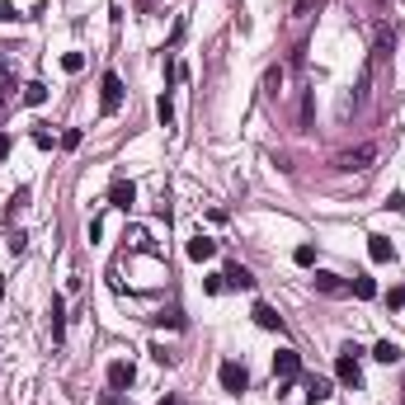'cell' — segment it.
I'll use <instances>...</instances> for the list:
<instances>
[{"mask_svg":"<svg viewBox=\"0 0 405 405\" xmlns=\"http://www.w3.org/2000/svg\"><path fill=\"white\" fill-rule=\"evenodd\" d=\"M335 377H339V386H349V391H358V386H363V368H358V344H344V349H339V358H335Z\"/></svg>","mask_w":405,"mask_h":405,"instance_id":"6da1fadb","label":"cell"},{"mask_svg":"<svg viewBox=\"0 0 405 405\" xmlns=\"http://www.w3.org/2000/svg\"><path fill=\"white\" fill-rule=\"evenodd\" d=\"M99 108L104 113H118L123 108V81H118V71H104V81H99Z\"/></svg>","mask_w":405,"mask_h":405,"instance_id":"7a4b0ae2","label":"cell"},{"mask_svg":"<svg viewBox=\"0 0 405 405\" xmlns=\"http://www.w3.org/2000/svg\"><path fill=\"white\" fill-rule=\"evenodd\" d=\"M273 377L278 382H297L302 377V353L297 349H278L273 353Z\"/></svg>","mask_w":405,"mask_h":405,"instance_id":"3957f363","label":"cell"},{"mask_svg":"<svg viewBox=\"0 0 405 405\" xmlns=\"http://www.w3.org/2000/svg\"><path fill=\"white\" fill-rule=\"evenodd\" d=\"M221 386H226L231 396H241V391H250V373H245V363H236V358H226V363H221Z\"/></svg>","mask_w":405,"mask_h":405,"instance_id":"277c9868","label":"cell"},{"mask_svg":"<svg viewBox=\"0 0 405 405\" xmlns=\"http://www.w3.org/2000/svg\"><path fill=\"white\" fill-rule=\"evenodd\" d=\"M311 288H316L321 297H349V283H344L339 273H316V278H311Z\"/></svg>","mask_w":405,"mask_h":405,"instance_id":"5b68a950","label":"cell"},{"mask_svg":"<svg viewBox=\"0 0 405 405\" xmlns=\"http://www.w3.org/2000/svg\"><path fill=\"white\" fill-rule=\"evenodd\" d=\"M132 377H137V368L128 363V358H118V363H108V386L113 391H123V386H132Z\"/></svg>","mask_w":405,"mask_h":405,"instance_id":"8992f818","label":"cell"},{"mask_svg":"<svg viewBox=\"0 0 405 405\" xmlns=\"http://www.w3.org/2000/svg\"><path fill=\"white\" fill-rule=\"evenodd\" d=\"M221 283H226V288H236V293H250V288H255V273H250V269H241V264H226Z\"/></svg>","mask_w":405,"mask_h":405,"instance_id":"52a82bcc","label":"cell"},{"mask_svg":"<svg viewBox=\"0 0 405 405\" xmlns=\"http://www.w3.org/2000/svg\"><path fill=\"white\" fill-rule=\"evenodd\" d=\"M108 203H113L118 213H128V208H132V203H137V189H132V184H128V179H118V184L108 189Z\"/></svg>","mask_w":405,"mask_h":405,"instance_id":"ba28073f","label":"cell"},{"mask_svg":"<svg viewBox=\"0 0 405 405\" xmlns=\"http://www.w3.org/2000/svg\"><path fill=\"white\" fill-rule=\"evenodd\" d=\"M368 255H373V264H391L396 259V245L386 241V236H368Z\"/></svg>","mask_w":405,"mask_h":405,"instance_id":"9c48e42d","label":"cell"},{"mask_svg":"<svg viewBox=\"0 0 405 405\" xmlns=\"http://www.w3.org/2000/svg\"><path fill=\"white\" fill-rule=\"evenodd\" d=\"M250 316H255V325H259V330H283V316L273 311L269 302H255V311H250Z\"/></svg>","mask_w":405,"mask_h":405,"instance_id":"30bf717a","label":"cell"},{"mask_svg":"<svg viewBox=\"0 0 405 405\" xmlns=\"http://www.w3.org/2000/svg\"><path fill=\"white\" fill-rule=\"evenodd\" d=\"M217 255V241H208V236H193L189 241V259L193 264H203V259H213Z\"/></svg>","mask_w":405,"mask_h":405,"instance_id":"8fae6325","label":"cell"},{"mask_svg":"<svg viewBox=\"0 0 405 405\" xmlns=\"http://www.w3.org/2000/svg\"><path fill=\"white\" fill-rule=\"evenodd\" d=\"M330 396H335L330 377H306V401H330Z\"/></svg>","mask_w":405,"mask_h":405,"instance_id":"7c38bea8","label":"cell"},{"mask_svg":"<svg viewBox=\"0 0 405 405\" xmlns=\"http://www.w3.org/2000/svg\"><path fill=\"white\" fill-rule=\"evenodd\" d=\"M349 293H353V297H358V302H373V297H377V283H373L368 273H358V278H353V283H349Z\"/></svg>","mask_w":405,"mask_h":405,"instance_id":"4fadbf2b","label":"cell"},{"mask_svg":"<svg viewBox=\"0 0 405 405\" xmlns=\"http://www.w3.org/2000/svg\"><path fill=\"white\" fill-rule=\"evenodd\" d=\"M373 358L391 368V363H401V344H391V339H377V349H373Z\"/></svg>","mask_w":405,"mask_h":405,"instance_id":"5bb4252c","label":"cell"},{"mask_svg":"<svg viewBox=\"0 0 405 405\" xmlns=\"http://www.w3.org/2000/svg\"><path fill=\"white\" fill-rule=\"evenodd\" d=\"M48 316H52V321H48V325H52V339L61 344V335H66V311H61V297H52V311H48Z\"/></svg>","mask_w":405,"mask_h":405,"instance_id":"9a60e30c","label":"cell"},{"mask_svg":"<svg viewBox=\"0 0 405 405\" xmlns=\"http://www.w3.org/2000/svg\"><path fill=\"white\" fill-rule=\"evenodd\" d=\"M24 104H28V108L48 104V85H43V81H28V85H24Z\"/></svg>","mask_w":405,"mask_h":405,"instance_id":"2e32d148","label":"cell"},{"mask_svg":"<svg viewBox=\"0 0 405 405\" xmlns=\"http://www.w3.org/2000/svg\"><path fill=\"white\" fill-rule=\"evenodd\" d=\"M373 156H377L373 146H363V151H349V156H344V170H368V161H373Z\"/></svg>","mask_w":405,"mask_h":405,"instance_id":"e0dca14e","label":"cell"},{"mask_svg":"<svg viewBox=\"0 0 405 405\" xmlns=\"http://www.w3.org/2000/svg\"><path fill=\"white\" fill-rule=\"evenodd\" d=\"M61 71H66V76L85 71V52H66V57H61Z\"/></svg>","mask_w":405,"mask_h":405,"instance_id":"ac0fdd59","label":"cell"},{"mask_svg":"<svg viewBox=\"0 0 405 405\" xmlns=\"http://www.w3.org/2000/svg\"><path fill=\"white\" fill-rule=\"evenodd\" d=\"M156 118H161L165 128L175 123V104H170V95H161V99H156Z\"/></svg>","mask_w":405,"mask_h":405,"instance_id":"d6986e66","label":"cell"},{"mask_svg":"<svg viewBox=\"0 0 405 405\" xmlns=\"http://www.w3.org/2000/svg\"><path fill=\"white\" fill-rule=\"evenodd\" d=\"M293 259H297L302 269H311V264H316V245H297V250H293Z\"/></svg>","mask_w":405,"mask_h":405,"instance_id":"ffe728a7","label":"cell"},{"mask_svg":"<svg viewBox=\"0 0 405 405\" xmlns=\"http://www.w3.org/2000/svg\"><path fill=\"white\" fill-rule=\"evenodd\" d=\"M81 128H66V132H61V146H66V151H76V146H81Z\"/></svg>","mask_w":405,"mask_h":405,"instance_id":"44dd1931","label":"cell"},{"mask_svg":"<svg viewBox=\"0 0 405 405\" xmlns=\"http://www.w3.org/2000/svg\"><path fill=\"white\" fill-rule=\"evenodd\" d=\"M156 321H161V325H170V330H184V316H179V311H161Z\"/></svg>","mask_w":405,"mask_h":405,"instance_id":"7402d4cb","label":"cell"},{"mask_svg":"<svg viewBox=\"0 0 405 405\" xmlns=\"http://www.w3.org/2000/svg\"><path fill=\"white\" fill-rule=\"evenodd\" d=\"M10 250H14V255H24V250H28V236H24V231H10Z\"/></svg>","mask_w":405,"mask_h":405,"instance_id":"603a6c76","label":"cell"},{"mask_svg":"<svg viewBox=\"0 0 405 405\" xmlns=\"http://www.w3.org/2000/svg\"><path fill=\"white\" fill-rule=\"evenodd\" d=\"M33 141H38L43 151H52V132H48V128H33Z\"/></svg>","mask_w":405,"mask_h":405,"instance_id":"cb8c5ba5","label":"cell"},{"mask_svg":"<svg viewBox=\"0 0 405 405\" xmlns=\"http://www.w3.org/2000/svg\"><path fill=\"white\" fill-rule=\"evenodd\" d=\"M151 358H156V363H165V368H170V363H175V353L165 349V344H156V349H151Z\"/></svg>","mask_w":405,"mask_h":405,"instance_id":"d4e9b609","label":"cell"},{"mask_svg":"<svg viewBox=\"0 0 405 405\" xmlns=\"http://www.w3.org/2000/svg\"><path fill=\"white\" fill-rule=\"evenodd\" d=\"M386 208L391 213H405V193H386Z\"/></svg>","mask_w":405,"mask_h":405,"instance_id":"484cf974","label":"cell"},{"mask_svg":"<svg viewBox=\"0 0 405 405\" xmlns=\"http://www.w3.org/2000/svg\"><path fill=\"white\" fill-rule=\"evenodd\" d=\"M325 0H297V10H293V14H311V10H321Z\"/></svg>","mask_w":405,"mask_h":405,"instance_id":"4316f807","label":"cell"},{"mask_svg":"<svg viewBox=\"0 0 405 405\" xmlns=\"http://www.w3.org/2000/svg\"><path fill=\"white\" fill-rule=\"evenodd\" d=\"M386 306H405V288H391L386 293Z\"/></svg>","mask_w":405,"mask_h":405,"instance_id":"83f0119b","label":"cell"},{"mask_svg":"<svg viewBox=\"0 0 405 405\" xmlns=\"http://www.w3.org/2000/svg\"><path fill=\"white\" fill-rule=\"evenodd\" d=\"M264 85H269V95H278V85H283V71H269V76H264Z\"/></svg>","mask_w":405,"mask_h":405,"instance_id":"f1b7e54d","label":"cell"},{"mask_svg":"<svg viewBox=\"0 0 405 405\" xmlns=\"http://www.w3.org/2000/svg\"><path fill=\"white\" fill-rule=\"evenodd\" d=\"M10 156V132H0V161Z\"/></svg>","mask_w":405,"mask_h":405,"instance_id":"f546056e","label":"cell"},{"mask_svg":"<svg viewBox=\"0 0 405 405\" xmlns=\"http://www.w3.org/2000/svg\"><path fill=\"white\" fill-rule=\"evenodd\" d=\"M0 302H5V273H0Z\"/></svg>","mask_w":405,"mask_h":405,"instance_id":"4dcf8cb0","label":"cell"},{"mask_svg":"<svg viewBox=\"0 0 405 405\" xmlns=\"http://www.w3.org/2000/svg\"><path fill=\"white\" fill-rule=\"evenodd\" d=\"M161 405H179V401H175V396H165V401H161Z\"/></svg>","mask_w":405,"mask_h":405,"instance_id":"1f68e13d","label":"cell"}]
</instances>
